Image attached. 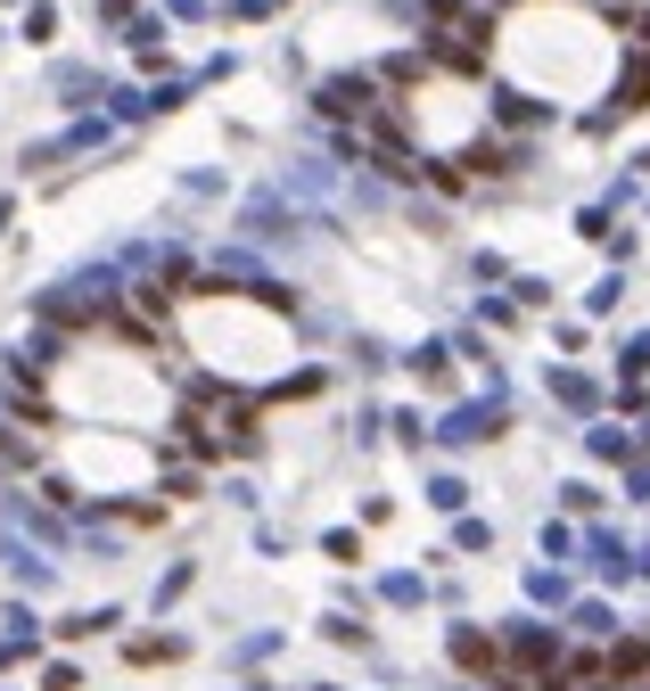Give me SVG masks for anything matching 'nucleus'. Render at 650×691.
Listing matches in <instances>:
<instances>
[{
	"instance_id": "f257e3e1",
	"label": "nucleus",
	"mask_w": 650,
	"mask_h": 691,
	"mask_svg": "<svg viewBox=\"0 0 650 691\" xmlns=\"http://www.w3.org/2000/svg\"><path fill=\"white\" fill-rule=\"evenodd\" d=\"M322 99H329V108H338V116H354V108H363V99H371V91H363V82H329V91H322Z\"/></svg>"
}]
</instances>
